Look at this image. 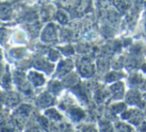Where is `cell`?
I'll list each match as a JSON object with an SVG mask.
<instances>
[{"label":"cell","mask_w":146,"mask_h":132,"mask_svg":"<svg viewBox=\"0 0 146 132\" xmlns=\"http://www.w3.org/2000/svg\"><path fill=\"white\" fill-rule=\"evenodd\" d=\"M30 78L33 82V84H36V86H39V84H42L44 82V78L40 76L37 73H31L30 74Z\"/></svg>","instance_id":"cell-1"},{"label":"cell","mask_w":146,"mask_h":132,"mask_svg":"<svg viewBox=\"0 0 146 132\" xmlns=\"http://www.w3.org/2000/svg\"><path fill=\"white\" fill-rule=\"evenodd\" d=\"M10 12V7L7 4H0V17H5Z\"/></svg>","instance_id":"cell-2"},{"label":"cell","mask_w":146,"mask_h":132,"mask_svg":"<svg viewBox=\"0 0 146 132\" xmlns=\"http://www.w3.org/2000/svg\"><path fill=\"white\" fill-rule=\"evenodd\" d=\"M0 71H1V67H0Z\"/></svg>","instance_id":"cell-3"}]
</instances>
